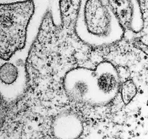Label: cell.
Listing matches in <instances>:
<instances>
[{"mask_svg":"<svg viewBox=\"0 0 148 139\" xmlns=\"http://www.w3.org/2000/svg\"><path fill=\"white\" fill-rule=\"evenodd\" d=\"M52 132L57 138H77L82 134L83 124L80 117L75 111L63 110L53 119Z\"/></svg>","mask_w":148,"mask_h":139,"instance_id":"5","label":"cell"},{"mask_svg":"<svg viewBox=\"0 0 148 139\" xmlns=\"http://www.w3.org/2000/svg\"><path fill=\"white\" fill-rule=\"evenodd\" d=\"M143 20H148V0H137Z\"/></svg>","mask_w":148,"mask_h":139,"instance_id":"10","label":"cell"},{"mask_svg":"<svg viewBox=\"0 0 148 139\" xmlns=\"http://www.w3.org/2000/svg\"><path fill=\"white\" fill-rule=\"evenodd\" d=\"M107 5L124 30H134V7L132 0H106Z\"/></svg>","mask_w":148,"mask_h":139,"instance_id":"7","label":"cell"},{"mask_svg":"<svg viewBox=\"0 0 148 139\" xmlns=\"http://www.w3.org/2000/svg\"><path fill=\"white\" fill-rule=\"evenodd\" d=\"M120 93L122 102L127 105L135 97L137 93V88L136 84L132 79L124 81L120 86Z\"/></svg>","mask_w":148,"mask_h":139,"instance_id":"9","label":"cell"},{"mask_svg":"<svg viewBox=\"0 0 148 139\" xmlns=\"http://www.w3.org/2000/svg\"><path fill=\"white\" fill-rule=\"evenodd\" d=\"M1 89L10 88L20 81V71L17 66L10 62H5L0 68Z\"/></svg>","mask_w":148,"mask_h":139,"instance_id":"8","label":"cell"},{"mask_svg":"<svg viewBox=\"0 0 148 139\" xmlns=\"http://www.w3.org/2000/svg\"><path fill=\"white\" fill-rule=\"evenodd\" d=\"M124 28L103 0H86L80 10L75 33L92 46L112 44L122 39Z\"/></svg>","mask_w":148,"mask_h":139,"instance_id":"1","label":"cell"},{"mask_svg":"<svg viewBox=\"0 0 148 139\" xmlns=\"http://www.w3.org/2000/svg\"><path fill=\"white\" fill-rule=\"evenodd\" d=\"M134 45L135 46V47L137 48V49L143 51L144 53H146L147 54H148V46L146 44H145L142 41L140 40L135 41L134 43Z\"/></svg>","mask_w":148,"mask_h":139,"instance_id":"11","label":"cell"},{"mask_svg":"<svg viewBox=\"0 0 148 139\" xmlns=\"http://www.w3.org/2000/svg\"><path fill=\"white\" fill-rule=\"evenodd\" d=\"M96 105H104L112 101L120 90L118 71L110 62L98 64L95 69Z\"/></svg>","mask_w":148,"mask_h":139,"instance_id":"4","label":"cell"},{"mask_svg":"<svg viewBox=\"0 0 148 139\" xmlns=\"http://www.w3.org/2000/svg\"><path fill=\"white\" fill-rule=\"evenodd\" d=\"M82 0H59V7L62 31L72 35L75 33L77 22L81 10Z\"/></svg>","mask_w":148,"mask_h":139,"instance_id":"6","label":"cell"},{"mask_svg":"<svg viewBox=\"0 0 148 139\" xmlns=\"http://www.w3.org/2000/svg\"><path fill=\"white\" fill-rule=\"evenodd\" d=\"M35 12L33 0L0 6V56L9 60L25 46L27 28Z\"/></svg>","mask_w":148,"mask_h":139,"instance_id":"2","label":"cell"},{"mask_svg":"<svg viewBox=\"0 0 148 139\" xmlns=\"http://www.w3.org/2000/svg\"><path fill=\"white\" fill-rule=\"evenodd\" d=\"M63 88L71 101L96 105L95 70L78 67L68 71L64 78Z\"/></svg>","mask_w":148,"mask_h":139,"instance_id":"3","label":"cell"}]
</instances>
